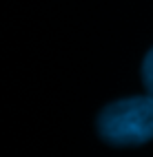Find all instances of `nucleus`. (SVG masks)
I'll use <instances>...</instances> for the list:
<instances>
[{"label":"nucleus","mask_w":153,"mask_h":157,"mask_svg":"<svg viewBox=\"0 0 153 157\" xmlns=\"http://www.w3.org/2000/svg\"><path fill=\"white\" fill-rule=\"evenodd\" d=\"M100 137L113 146H138L153 137V95L118 100L100 113Z\"/></svg>","instance_id":"nucleus-1"},{"label":"nucleus","mask_w":153,"mask_h":157,"mask_svg":"<svg viewBox=\"0 0 153 157\" xmlns=\"http://www.w3.org/2000/svg\"><path fill=\"white\" fill-rule=\"evenodd\" d=\"M142 80H144V86L149 91V95H153V49L147 53L144 64H142Z\"/></svg>","instance_id":"nucleus-2"}]
</instances>
